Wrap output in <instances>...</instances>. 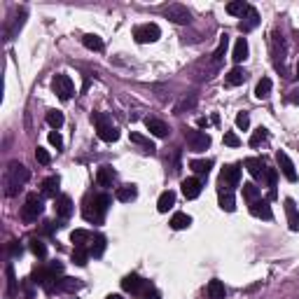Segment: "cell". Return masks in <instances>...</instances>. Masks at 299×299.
Wrapping results in <instances>:
<instances>
[{"mask_svg": "<svg viewBox=\"0 0 299 299\" xmlns=\"http://www.w3.org/2000/svg\"><path fill=\"white\" fill-rule=\"evenodd\" d=\"M110 204H112L110 194H89V197L84 199V204H82V218L87 220V222L101 224L110 208Z\"/></svg>", "mask_w": 299, "mask_h": 299, "instance_id": "1", "label": "cell"}, {"mask_svg": "<svg viewBox=\"0 0 299 299\" xmlns=\"http://www.w3.org/2000/svg\"><path fill=\"white\" fill-rule=\"evenodd\" d=\"M31 178L28 169L19 162H10L5 169V176H3V185H5V194L7 197H17L21 192V187L26 185V180Z\"/></svg>", "mask_w": 299, "mask_h": 299, "instance_id": "2", "label": "cell"}, {"mask_svg": "<svg viewBox=\"0 0 299 299\" xmlns=\"http://www.w3.org/2000/svg\"><path fill=\"white\" fill-rule=\"evenodd\" d=\"M61 273H63V264H61V262H52V264H47V266L35 269V271H33V283H35V285H42L45 290H54Z\"/></svg>", "mask_w": 299, "mask_h": 299, "instance_id": "3", "label": "cell"}, {"mask_svg": "<svg viewBox=\"0 0 299 299\" xmlns=\"http://www.w3.org/2000/svg\"><path fill=\"white\" fill-rule=\"evenodd\" d=\"M91 122L96 124V133H98V138H101L103 143H115L117 138H119V131H117V126L112 124V119L105 112H94Z\"/></svg>", "mask_w": 299, "mask_h": 299, "instance_id": "4", "label": "cell"}, {"mask_svg": "<svg viewBox=\"0 0 299 299\" xmlns=\"http://www.w3.org/2000/svg\"><path fill=\"white\" fill-rule=\"evenodd\" d=\"M45 211V201H42V194L38 192H31L26 197V204L21 206V220L24 222H35V220L42 215Z\"/></svg>", "mask_w": 299, "mask_h": 299, "instance_id": "5", "label": "cell"}, {"mask_svg": "<svg viewBox=\"0 0 299 299\" xmlns=\"http://www.w3.org/2000/svg\"><path fill=\"white\" fill-rule=\"evenodd\" d=\"M185 140L192 152H204L206 147H211V136L197 129H185Z\"/></svg>", "mask_w": 299, "mask_h": 299, "instance_id": "6", "label": "cell"}, {"mask_svg": "<svg viewBox=\"0 0 299 299\" xmlns=\"http://www.w3.org/2000/svg\"><path fill=\"white\" fill-rule=\"evenodd\" d=\"M241 183V169H238V164H229V166H224L220 171V187L224 192H231L234 187H238Z\"/></svg>", "mask_w": 299, "mask_h": 299, "instance_id": "7", "label": "cell"}, {"mask_svg": "<svg viewBox=\"0 0 299 299\" xmlns=\"http://www.w3.org/2000/svg\"><path fill=\"white\" fill-rule=\"evenodd\" d=\"M159 35H162V31H159L157 24H140V26L133 28V38H136V42H140V45L157 42L159 40Z\"/></svg>", "mask_w": 299, "mask_h": 299, "instance_id": "8", "label": "cell"}, {"mask_svg": "<svg viewBox=\"0 0 299 299\" xmlns=\"http://www.w3.org/2000/svg\"><path fill=\"white\" fill-rule=\"evenodd\" d=\"M52 89L56 91V96H59L61 101H70V98H73V94H75L73 80H70L68 75H63V73L54 77V82H52Z\"/></svg>", "mask_w": 299, "mask_h": 299, "instance_id": "9", "label": "cell"}, {"mask_svg": "<svg viewBox=\"0 0 299 299\" xmlns=\"http://www.w3.org/2000/svg\"><path fill=\"white\" fill-rule=\"evenodd\" d=\"M164 17L171 19L173 24H180V26H185V24H190L192 21L190 10H187L185 5H180V3H173V5L166 7V10H164Z\"/></svg>", "mask_w": 299, "mask_h": 299, "instance_id": "10", "label": "cell"}, {"mask_svg": "<svg viewBox=\"0 0 299 299\" xmlns=\"http://www.w3.org/2000/svg\"><path fill=\"white\" fill-rule=\"evenodd\" d=\"M122 287H124V292H131V294H138V297H140V294L150 287V283L140 278L138 273H129V276H124Z\"/></svg>", "mask_w": 299, "mask_h": 299, "instance_id": "11", "label": "cell"}, {"mask_svg": "<svg viewBox=\"0 0 299 299\" xmlns=\"http://www.w3.org/2000/svg\"><path fill=\"white\" fill-rule=\"evenodd\" d=\"M257 26H259V14H257V10L248 5V10L243 12L241 21H238V31H241V33H250V31H255Z\"/></svg>", "mask_w": 299, "mask_h": 299, "instance_id": "12", "label": "cell"}, {"mask_svg": "<svg viewBox=\"0 0 299 299\" xmlns=\"http://www.w3.org/2000/svg\"><path fill=\"white\" fill-rule=\"evenodd\" d=\"M54 211H56V218L68 220L70 215H73V211H75L73 199H70L68 194H61V197H56V199H54Z\"/></svg>", "mask_w": 299, "mask_h": 299, "instance_id": "13", "label": "cell"}, {"mask_svg": "<svg viewBox=\"0 0 299 299\" xmlns=\"http://www.w3.org/2000/svg\"><path fill=\"white\" fill-rule=\"evenodd\" d=\"M276 162H278L280 173H283V176H285L290 183H297V171H294L292 159H290L285 152H276Z\"/></svg>", "mask_w": 299, "mask_h": 299, "instance_id": "14", "label": "cell"}, {"mask_svg": "<svg viewBox=\"0 0 299 299\" xmlns=\"http://www.w3.org/2000/svg\"><path fill=\"white\" fill-rule=\"evenodd\" d=\"M145 126H147V131L157 138H166L171 133L169 126H166L162 119H157V117H147V119H145Z\"/></svg>", "mask_w": 299, "mask_h": 299, "instance_id": "15", "label": "cell"}, {"mask_svg": "<svg viewBox=\"0 0 299 299\" xmlns=\"http://www.w3.org/2000/svg\"><path fill=\"white\" fill-rule=\"evenodd\" d=\"M245 169H248V173H250L252 178H264V173H266V164L262 162V159H259V157H248V159H245Z\"/></svg>", "mask_w": 299, "mask_h": 299, "instance_id": "16", "label": "cell"}, {"mask_svg": "<svg viewBox=\"0 0 299 299\" xmlns=\"http://www.w3.org/2000/svg\"><path fill=\"white\" fill-rule=\"evenodd\" d=\"M250 213L255 215V218H259V220H271L273 218L271 206H269L266 199H257L255 204H250Z\"/></svg>", "mask_w": 299, "mask_h": 299, "instance_id": "17", "label": "cell"}, {"mask_svg": "<svg viewBox=\"0 0 299 299\" xmlns=\"http://www.w3.org/2000/svg\"><path fill=\"white\" fill-rule=\"evenodd\" d=\"M115 180H117V173L112 166H101V169L96 171V183L101 185V187H112Z\"/></svg>", "mask_w": 299, "mask_h": 299, "instance_id": "18", "label": "cell"}, {"mask_svg": "<svg viewBox=\"0 0 299 299\" xmlns=\"http://www.w3.org/2000/svg\"><path fill=\"white\" fill-rule=\"evenodd\" d=\"M180 187H183L185 199H197L201 194V180L199 178H185Z\"/></svg>", "mask_w": 299, "mask_h": 299, "instance_id": "19", "label": "cell"}, {"mask_svg": "<svg viewBox=\"0 0 299 299\" xmlns=\"http://www.w3.org/2000/svg\"><path fill=\"white\" fill-rule=\"evenodd\" d=\"M271 52H273V61H276V66H283V61H285V40H283V35L273 33V40H271Z\"/></svg>", "mask_w": 299, "mask_h": 299, "instance_id": "20", "label": "cell"}, {"mask_svg": "<svg viewBox=\"0 0 299 299\" xmlns=\"http://www.w3.org/2000/svg\"><path fill=\"white\" fill-rule=\"evenodd\" d=\"M285 215H287V224L292 231H299V211H297V204L292 199H285Z\"/></svg>", "mask_w": 299, "mask_h": 299, "instance_id": "21", "label": "cell"}, {"mask_svg": "<svg viewBox=\"0 0 299 299\" xmlns=\"http://www.w3.org/2000/svg\"><path fill=\"white\" fill-rule=\"evenodd\" d=\"M115 197H117V201H122V204H129V201H133V199L138 197L136 185H122V187H117Z\"/></svg>", "mask_w": 299, "mask_h": 299, "instance_id": "22", "label": "cell"}, {"mask_svg": "<svg viewBox=\"0 0 299 299\" xmlns=\"http://www.w3.org/2000/svg\"><path fill=\"white\" fill-rule=\"evenodd\" d=\"M91 238H94V234L87 229H75L73 234H70V241L75 243V248H87V245L91 243Z\"/></svg>", "mask_w": 299, "mask_h": 299, "instance_id": "23", "label": "cell"}, {"mask_svg": "<svg viewBox=\"0 0 299 299\" xmlns=\"http://www.w3.org/2000/svg\"><path fill=\"white\" fill-rule=\"evenodd\" d=\"M80 287H82V280L70 278V276H63V278H59V283H56V290H61V292H77Z\"/></svg>", "mask_w": 299, "mask_h": 299, "instance_id": "24", "label": "cell"}, {"mask_svg": "<svg viewBox=\"0 0 299 299\" xmlns=\"http://www.w3.org/2000/svg\"><path fill=\"white\" fill-rule=\"evenodd\" d=\"M59 185H61V178L59 176H49L47 180H42V197H54L56 199Z\"/></svg>", "mask_w": 299, "mask_h": 299, "instance_id": "25", "label": "cell"}, {"mask_svg": "<svg viewBox=\"0 0 299 299\" xmlns=\"http://www.w3.org/2000/svg\"><path fill=\"white\" fill-rule=\"evenodd\" d=\"M173 204H176V192L166 190V192H162V197H159V201H157V211L169 213V208H173Z\"/></svg>", "mask_w": 299, "mask_h": 299, "instance_id": "26", "label": "cell"}, {"mask_svg": "<svg viewBox=\"0 0 299 299\" xmlns=\"http://www.w3.org/2000/svg\"><path fill=\"white\" fill-rule=\"evenodd\" d=\"M245 77H248V73L236 66V68H231L229 73L224 75V82H227L229 87H238V84H243V82H245Z\"/></svg>", "mask_w": 299, "mask_h": 299, "instance_id": "27", "label": "cell"}, {"mask_svg": "<svg viewBox=\"0 0 299 299\" xmlns=\"http://www.w3.org/2000/svg\"><path fill=\"white\" fill-rule=\"evenodd\" d=\"M231 59H234V63H241L248 59V40H245V38H238L236 40L234 52H231Z\"/></svg>", "mask_w": 299, "mask_h": 299, "instance_id": "28", "label": "cell"}, {"mask_svg": "<svg viewBox=\"0 0 299 299\" xmlns=\"http://www.w3.org/2000/svg\"><path fill=\"white\" fill-rule=\"evenodd\" d=\"M129 140L133 145H138V147L143 150V152H147V155H155V143H152V140H150V138H145V136H140V133H131L129 136Z\"/></svg>", "mask_w": 299, "mask_h": 299, "instance_id": "29", "label": "cell"}, {"mask_svg": "<svg viewBox=\"0 0 299 299\" xmlns=\"http://www.w3.org/2000/svg\"><path fill=\"white\" fill-rule=\"evenodd\" d=\"M190 169L197 173V176H208L213 169V162L211 159H192L190 162Z\"/></svg>", "mask_w": 299, "mask_h": 299, "instance_id": "30", "label": "cell"}, {"mask_svg": "<svg viewBox=\"0 0 299 299\" xmlns=\"http://www.w3.org/2000/svg\"><path fill=\"white\" fill-rule=\"evenodd\" d=\"M218 201H220V208H222V211H227V213H234V211H236V199H234V194H231V192L220 190Z\"/></svg>", "mask_w": 299, "mask_h": 299, "instance_id": "31", "label": "cell"}, {"mask_svg": "<svg viewBox=\"0 0 299 299\" xmlns=\"http://www.w3.org/2000/svg\"><path fill=\"white\" fill-rule=\"evenodd\" d=\"M206 292H208V297H211V299H224L227 290H224V283H222V280L213 278L211 283H208V287H206Z\"/></svg>", "mask_w": 299, "mask_h": 299, "instance_id": "32", "label": "cell"}, {"mask_svg": "<svg viewBox=\"0 0 299 299\" xmlns=\"http://www.w3.org/2000/svg\"><path fill=\"white\" fill-rule=\"evenodd\" d=\"M89 252H91L94 257H101L103 252H105V236H103V234H94L91 245H89Z\"/></svg>", "mask_w": 299, "mask_h": 299, "instance_id": "33", "label": "cell"}, {"mask_svg": "<svg viewBox=\"0 0 299 299\" xmlns=\"http://www.w3.org/2000/svg\"><path fill=\"white\" fill-rule=\"evenodd\" d=\"M197 105V96H183L180 101L176 103V108H173V112L176 115H183V112H187V110H192Z\"/></svg>", "mask_w": 299, "mask_h": 299, "instance_id": "34", "label": "cell"}, {"mask_svg": "<svg viewBox=\"0 0 299 299\" xmlns=\"http://www.w3.org/2000/svg\"><path fill=\"white\" fill-rule=\"evenodd\" d=\"M241 190H243V199L248 201V204H255V201L259 199V187L255 183H243Z\"/></svg>", "mask_w": 299, "mask_h": 299, "instance_id": "35", "label": "cell"}, {"mask_svg": "<svg viewBox=\"0 0 299 299\" xmlns=\"http://www.w3.org/2000/svg\"><path fill=\"white\" fill-rule=\"evenodd\" d=\"M82 45H84L87 49H91V52H101V49H103V40L98 38V35H94V33L84 35V38H82Z\"/></svg>", "mask_w": 299, "mask_h": 299, "instance_id": "36", "label": "cell"}, {"mask_svg": "<svg viewBox=\"0 0 299 299\" xmlns=\"http://www.w3.org/2000/svg\"><path fill=\"white\" fill-rule=\"evenodd\" d=\"M190 224H192V218L187 213H176V215L171 218V227H173V229H187Z\"/></svg>", "mask_w": 299, "mask_h": 299, "instance_id": "37", "label": "cell"}, {"mask_svg": "<svg viewBox=\"0 0 299 299\" xmlns=\"http://www.w3.org/2000/svg\"><path fill=\"white\" fill-rule=\"evenodd\" d=\"M269 94H271V80H269V77H262V80L257 82V87H255V96H257V98H269Z\"/></svg>", "mask_w": 299, "mask_h": 299, "instance_id": "38", "label": "cell"}, {"mask_svg": "<svg viewBox=\"0 0 299 299\" xmlns=\"http://www.w3.org/2000/svg\"><path fill=\"white\" fill-rule=\"evenodd\" d=\"M276 178H278V171L266 169L264 180H266V185H269V199H276Z\"/></svg>", "mask_w": 299, "mask_h": 299, "instance_id": "39", "label": "cell"}, {"mask_svg": "<svg viewBox=\"0 0 299 299\" xmlns=\"http://www.w3.org/2000/svg\"><path fill=\"white\" fill-rule=\"evenodd\" d=\"M47 124L54 131L61 129V126H63V112H61V110H49V112H47Z\"/></svg>", "mask_w": 299, "mask_h": 299, "instance_id": "40", "label": "cell"}, {"mask_svg": "<svg viewBox=\"0 0 299 299\" xmlns=\"http://www.w3.org/2000/svg\"><path fill=\"white\" fill-rule=\"evenodd\" d=\"M227 47H229V38H227V35H222V38H220L218 49L213 52V63H215V66L222 61V56H224V52H227Z\"/></svg>", "mask_w": 299, "mask_h": 299, "instance_id": "41", "label": "cell"}, {"mask_svg": "<svg viewBox=\"0 0 299 299\" xmlns=\"http://www.w3.org/2000/svg\"><path fill=\"white\" fill-rule=\"evenodd\" d=\"M31 250H33V255L38 259H45L47 257V245L42 243L40 238H31Z\"/></svg>", "mask_w": 299, "mask_h": 299, "instance_id": "42", "label": "cell"}, {"mask_svg": "<svg viewBox=\"0 0 299 299\" xmlns=\"http://www.w3.org/2000/svg\"><path fill=\"white\" fill-rule=\"evenodd\" d=\"M89 248H75L73 250V262L77 266H87V259H89Z\"/></svg>", "mask_w": 299, "mask_h": 299, "instance_id": "43", "label": "cell"}, {"mask_svg": "<svg viewBox=\"0 0 299 299\" xmlns=\"http://www.w3.org/2000/svg\"><path fill=\"white\" fill-rule=\"evenodd\" d=\"M266 136H269V131H266L264 126H259L257 131H252V136H250V147H259V145L266 140Z\"/></svg>", "mask_w": 299, "mask_h": 299, "instance_id": "44", "label": "cell"}, {"mask_svg": "<svg viewBox=\"0 0 299 299\" xmlns=\"http://www.w3.org/2000/svg\"><path fill=\"white\" fill-rule=\"evenodd\" d=\"M5 276H7V294H17V278H14L12 264L5 266Z\"/></svg>", "mask_w": 299, "mask_h": 299, "instance_id": "45", "label": "cell"}, {"mask_svg": "<svg viewBox=\"0 0 299 299\" xmlns=\"http://www.w3.org/2000/svg\"><path fill=\"white\" fill-rule=\"evenodd\" d=\"M245 10H248V5H245L243 0H234V3H229V5H227V12L234 14V17H238V14L243 17Z\"/></svg>", "mask_w": 299, "mask_h": 299, "instance_id": "46", "label": "cell"}, {"mask_svg": "<svg viewBox=\"0 0 299 299\" xmlns=\"http://www.w3.org/2000/svg\"><path fill=\"white\" fill-rule=\"evenodd\" d=\"M35 159H38L42 166H47V164L52 162V157H49V152H47L45 147H38V150H35Z\"/></svg>", "mask_w": 299, "mask_h": 299, "instance_id": "47", "label": "cell"}, {"mask_svg": "<svg viewBox=\"0 0 299 299\" xmlns=\"http://www.w3.org/2000/svg\"><path fill=\"white\" fill-rule=\"evenodd\" d=\"M236 126L241 131H245L248 126H250V117H248V112H238L236 115Z\"/></svg>", "mask_w": 299, "mask_h": 299, "instance_id": "48", "label": "cell"}, {"mask_svg": "<svg viewBox=\"0 0 299 299\" xmlns=\"http://www.w3.org/2000/svg\"><path fill=\"white\" fill-rule=\"evenodd\" d=\"M224 145H229V147H238V145H241V138H238L236 133L227 131V133H224Z\"/></svg>", "mask_w": 299, "mask_h": 299, "instance_id": "49", "label": "cell"}, {"mask_svg": "<svg viewBox=\"0 0 299 299\" xmlns=\"http://www.w3.org/2000/svg\"><path fill=\"white\" fill-rule=\"evenodd\" d=\"M49 143L54 145L56 150H61V147H63V138H61V133H59V131H52V133H49Z\"/></svg>", "mask_w": 299, "mask_h": 299, "instance_id": "50", "label": "cell"}, {"mask_svg": "<svg viewBox=\"0 0 299 299\" xmlns=\"http://www.w3.org/2000/svg\"><path fill=\"white\" fill-rule=\"evenodd\" d=\"M285 101L292 103V105H299V87H294V89H290V91H287Z\"/></svg>", "mask_w": 299, "mask_h": 299, "instance_id": "51", "label": "cell"}, {"mask_svg": "<svg viewBox=\"0 0 299 299\" xmlns=\"http://www.w3.org/2000/svg\"><path fill=\"white\" fill-rule=\"evenodd\" d=\"M138 299H162V294L157 292L155 287H147V290H145V292L140 294V297H138Z\"/></svg>", "mask_w": 299, "mask_h": 299, "instance_id": "52", "label": "cell"}, {"mask_svg": "<svg viewBox=\"0 0 299 299\" xmlns=\"http://www.w3.org/2000/svg\"><path fill=\"white\" fill-rule=\"evenodd\" d=\"M21 252H24V248H21V243H17V241H12V243H10V255H12V257H19Z\"/></svg>", "mask_w": 299, "mask_h": 299, "instance_id": "53", "label": "cell"}, {"mask_svg": "<svg viewBox=\"0 0 299 299\" xmlns=\"http://www.w3.org/2000/svg\"><path fill=\"white\" fill-rule=\"evenodd\" d=\"M105 299H122V294H108Z\"/></svg>", "mask_w": 299, "mask_h": 299, "instance_id": "54", "label": "cell"}, {"mask_svg": "<svg viewBox=\"0 0 299 299\" xmlns=\"http://www.w3.org/2000/svg\"><path fill=\"white\" fill-rule=\"evenodd\" d=\"M297 77H299V61H297Z\"/></svg>", "mask_w": 299, "mask_h": 299, "instance_id": "55", "label": "cell"}]
</instances>
